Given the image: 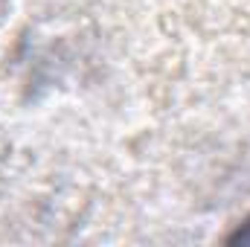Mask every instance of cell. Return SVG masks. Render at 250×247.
<instances>
[{"instance_id": "obj_1", "label": "cell", "mask_w": 250, "mask_h": 247, "mask_svg": "<svg viewBox=\"0 0 250 247\" xmlns=\"http://www.w3.org/2000/svg\"><path fill=\"white\" fill-rule=\"evenodd\" d=\"M242 239H250V221H248V230L242 233Z\"/></svg>"}]
</instances>
